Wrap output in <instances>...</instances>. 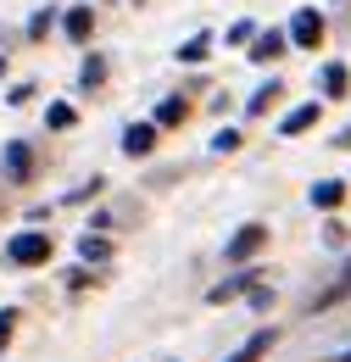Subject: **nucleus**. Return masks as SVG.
Instances as JSON below:
<instances>
[{
  "label": "nucleus",
  "instance_id": "ddd939ff",
  "mask_svg": "<svg viewBox=\"0 0 351 362\" xmlns=\"http://www.w3.org/2000/svg\"><path fill=\"white\" fill-rule=\"evenodd\" d=\"M279 95H284V90H279V78H267L263 90H257V95H251V100H246V112H251V117H263V112H267V106H273V100H279Z\"/></svg>",
  "mask_w": 351,
  "mask_h": 362
},
{
  "label": "nucleus",
  "instance_id": "39448f33",
  "mask_svg": "<svg viewBox=\"0 0 351 362\" xmlns=\"http://www.w3.org/2000/svg\"><path fill=\"white\" fill-rule=\"evenodd\" d=\"M123 151L129 156H151L156 151V123H129L123 129Z\"/></svg>",
  "mask_w": 351,
  "mask_h": 362
},
{
  "label": "nucleus",
  "instance_id": "f8f14e48",
  "mask_svg": "<svg viewBox=\"0 0 351 362\" xmlns=\"http://www.w3.org/2000/svg\"><path fill=\"white\" fill-rule=\"evenodd\" d=\"M312 123H318V100H307V106H296V112H290V117H284L279 129H284V134H307Z\"/></svg>",
  "mask_w": 351,
  "mask_h": 362
},
{
  "label": "nucleus",
  "instance_id": "2eb2a0df",
  "mask_svg": "<svg viewBox=\"0 0 351 362\" xmlns=\"http://www.w3.org/2000/svg\"><path fill=\"white\" fill-rule=\"evenodd\" d=\"M207 50H212V34H195V40H184V45H178V62H190V67H195V62H207Z\"/></svg>",
  "mask_w": 351,
  "mask_h": 362
},
{
  "label": "nucleus",
  "instance_id": "423d86ee",
  "mask_svg": "<svg viewBox=\"0 0 351 362\" xmlns=\"http://www.w3.org/2000/svg\"><path fill=\"white\" fill-rule=\"evenodd\" d=\"M251 290H257V273H240V279H223V284H212V290H207V301H212V307H223V301L251 296Z\"/></svg>",
  "mask_w": 351,
  "mask_h": 362
},
{
  "label": "nucleus",
  "instance_id": "f03ea898",
  "mask_svg": "<svg viewBox=\"0 0 351 362\" xmlns=\"http://www.w3.org/2000/svg\"><path fill=\"white\" fill-rule=\"evenodd\" d=\"M263 245H267V223H240V228H234V240L223 245V257H229V262H251Z\"/></svg>",
  "mask_w": 351,
  "mask_h": 362
},
{
  "label": "nucleus",
  "instance_id": "5701e85b",
  "mask_svg": "<svg viewBox=\"0 0 351 362\" xmlns=\"http://www.w3.org/2000/svg\"><path fill=\"white\" fill-rule=\"evenodd\" d=\"M251 307H257V313H267V307H273V290H263V284H257V290H251Z\"/></svg>",
  "mask_w": 351,
  "mask_h": 362
},
{
  "label": "nucleus",
  "instance_id": "4be33fe9",
  "mask_svg": "<svg viewBox=\"0 0 351 362\" xmlns=\"http://www.w3.org/2000/svg\"><path fill=\"white\" fill-rule=\"evenodd\" d=\"M11 329H17V313H11V307H6V313H0V346H6V340H11Z\"/></svg>",
  "mask_w": 351,
  "mask_h": 362
},
{
  "label": "nucleus",
  "instance_id": "6ab92c4d",
  "mask_svg": "<svg viewBox=\"0 0 351 362\" xmlns=\"http://www.w3.org/2000/svg\"><path fill=\"white\" fill-rule=\"evenodd\" d=\"M346 296H351V262H346V268H340V284H335V290L323 296V307H329V301H346Z\"/></svg>",
  "mask_w": 351,
  "mask_h": 362
},
{
  "label": "nucleus",
  "instance_id": "6e6552de",
  "mask_svg": "<svg viewBox=\"0 0 351 362\" xmlns=\"http://www.w3.org/2000/svg\"><path fill=\"white\" fill-rule=\"evenodd\" d=\"M89 28H95V11H89V6H67V40H79V45H84Z\"/></svg>",
  "mask_w": 351,
  "mask_h": 362
},
{
  "label": "nucleus",
  "instance_id": "20e7f679",
  "mask_svg": "<svg viewBox=\"0 0 351 362\" xmlns=\"http://www.w3.org/2000/svg\"><path fill=\"white\" fill-rule=\"evenodd\" d=\"M284 45H290V34H279V28H267V34H257V40H251V62H279V56H284Z\"/></svg>",
  "mask_w": 351,
  "mask_h": 362
},
{
  "label": "nucleus",
  "instance_id": "f3484780",
  "mask_svg": "<svg viewBox=\"0 0 351 362\" xmlns=\"http://www.w3.org/2000/svg\"><path fill=\"white\" fill-rule=\"evenodd\" d=\"M79 257H84V262H106V257H112V245H106V240H79Z\"/></svg>",
  "mask_w": 351,
  "mask_h": 362
},
{
  "label": "nucleus",
  "instance_id": "9d476101",
  "mask_svg": "<svg viewBox=\"0 0 351 362\" xmlns=\"http://www.w3.org/2000/svg\"><path fill=\"white\" fill-rule=\"evenodd\" d=\"M28 168H34L28 145H23V139H11V145H6V173H11V179H28Z\"/></svg>",
  "mask_w": 351,
  "mask_h": 362
},
{
  "label": "nucleus",
  "instance_id": "9b49d317",
  "mask_svg": "<svg viewBox=\"0 0 351 362\" xmlns=\"http://www.w3.org/2000/svg\"><path fill=\"white\" fill-rule=\"evenodd\" d=\"M267 346H273V329H263V334H251V340H246V346H240V351H234L229 362H263V357H267Z\"/></svg>",
  "mask_w": 351,
  "mask_h": 362
},
{
  "label": "nucleus",
  "instance_id": "0eeeda50",
  "mask_svg": "<svg viewBox=\"0 0 351 362\" xmlns=\"http://www.w3.org/2000/svg\"><path fill=\"white\" fill-rule=\"evenodd\" d=\"M340 201H346V184L340 179H318L312 184V206H318V212H335Z\"/></svg>",
  "mask_w": 351,
  "mask_h": 362
},
{
  "label": "nucleus",
  "instance_id": "dca6fc26",
  "mask_svg": "<svg viewBox=\"0 0 351 362\" xmlns=\"http://www.w3.org/2000/svg\"><path fill=\"white\" fill-rule=\"evenodd\" d=\"M100 78H106V62H100V56H84V67H79V84H84V90H95Z\"/></svg>",
  "mask_w": 351,
  "mask_h": 362
},
{
  "label": "nucleus",
  "instance_id": "f257e3e1",
  "mask_svg": "<svg viewBox=\"0 0 351 362\" xmlns=\"http://www.w3.org/2000/svg\"><path fill=\"white\" fill-rule=\"evenodd\" d=\"M6 262H17V268H40V262H50V234H40V228L11 234V240H6Z\"/></svg>",
  "mask_w": 351,
  "mask_h": 362
},
{
  "label": "nucleus",
  "instance_id": "a211bd4d",
  "mask_svg": "<svg viewBox=\"0 0 351 362\" xmlns=\"http://www.w3.org/2000/svg\"><path fill=\"white\" fill-rule=\"evenodd\" d=\"M45 123H50V129H73V123H79V112H73V106H50V112H45Z\"/></svg>",
  "mask_w": 351,
  "mask_h": 362
},
{
  "label": "nucleus",
  "instance_id": "aec40b11",
  "mask_svg": "<svg viewBox=\"0 0 351 362\" xmlns=\"http://www.w3.org/2000/svg\"><path fill=\"white\" fill-rule=\"evenodd\" d=\"M251 40H257V23H234L229 28V45H251Z\"/></svg>",
  "mask_w": 351,
  "mask_h": 362
},
{
  "label": "nucleus",
  "instance_id": "7ed1b4c3",
  "mask_svg": "<svg viewBox=\"0 0 351 362\" xmlns=\"http://www.w3.org/2000/svg\"><path fill=\"white\" fill-rule=\"evenodd\" d=\"M290 45H301V50H318L323 45V11H296V23H290Z\"/></svg>",
  "mask_w": 351,
  "mask_h": 362
},
{
  "label": "nucleus",
  "instance_id": "1a4fd4ad",
  "mask_svg": "<svg viewBox=\"0 0 351 362\" xmlns=\"http://www.w3.org/2000/svg\"><path fill=\"white\" fill-rule=\"evenodd\" d=\"M318 84H323V95H329V100H340V95H346V84H351V73L340 67V62H329V67L318 73Z\"/></svg>",
  "mask_w": 351,
  "mask_h": 362
},
{
  "label": "nucleus",
  "instance_id": "b1692460",
  "mask_svg": "<svg viewBox=\"0 0 351 362\" xmlns=\"http://www.w3.org/2000/svg\"><path fill=\"white\" fill-rule=\"evenodd\" d=\"M335 145H340V151H351V129H340V134H335Z\"/></svg>",
  "mask_w": 351,
  "mask_h": 362
},
{
  "label": "nucleus",
  "instance_id": "393cba45",
  "mask_svg": "<svg viewBox=\"0 0 351 362\" xmlns=\"http://www.w3.org/2000/svg\"><path fill=\"white\" fill-rule=\"evenodd\" d=\"M346 362H351V357H346Z\"/></svg>",
  "mask_w": 351,
  "mask_h": 362
},
{
  "label": "nucleus",
  "instance_id": "412c9836",
  "mask_svg": "<svg viewBox=\"0 0 351 362\" xmlns=\"http://www.w3.org/2000/svg\"><path fill=\"white\" fill-rule=\"evenodd\" d=\"M212 151H223V156L240 151V134H234V129H218V134H212Z\"/></svg>",
  "mask_w": 351,
  "mask_h": 362
},
{
  "label": "nucleus",
  "instance_id": "4468645a",
  "mask_svg": "<svg viewBox=\"0 0 351 362\" xmlns=\"http://www.w3.org/2000/svg\"><path fill=\"white\" fill-rule=\"evenodd\" d=\"M184 117H190V106H184L178 95H168V100L156 106V123H162V129H173V123H184Z\"/></svg>",
  "mask_w": 351,
  "mask_h": 362
}]
</instances>
